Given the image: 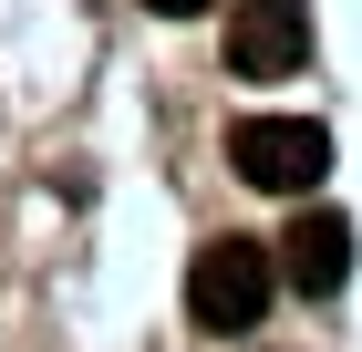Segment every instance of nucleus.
Instances as JSON below:
<instances>
[{
	"label": "nucleus",
	"instance_id": "1",
	"mask_svg": "<svg viewBox=\"0 0 362 352\" xmlns=\"http://www.w3.org/2000/svg\"><path fill=\"white\" fill-rule=\"evenodd\" d=\"M279 270H269V239H207L187 259V322L197 331H259V311H269Z\"/></svg>",
	"mask_w": 362,
	"mask_h": 352
},
{
	"label": "nucleus",
	"instance_id": "5",
	"mask_svg": "<svg viewBox=\"0 0 362 352\" xmlns=\"http://www.w3.org/2000/svg\"><path fill=\"white\" fill-rule=\"evenodd\" d=\"M145 11H166V21H197V11H207V0H145Z\"/></svg>",
	"mask_w": 362,
	"mask_h": 352
},
{
	"label": "nucleus",
	"instance_id": "2",
	"mask_svg": "<svg viewBox=\"0 0 362 352\" xmlns=\"http://www.w3.org/2000/svg\"><path fill=\"white\" fill-rule=\"evenodd\" d=\"M228 166H238L249 187H269V197H310L332 176V135H321L310 114H238V125H228Z\"/></svg>",
	"mask_w": 362,
	"mask_h": 352
},
{
	"label": "nucleus",
	"instance_id": "4",
	"mask_svg": "<svg viewBox=\"0 0 362 352\" xmlns=\"http://www.w3.org/2000/svg\"><path fill=\"white\" fill-rule=\"evenodd\" d=\"M269 270L290 280L300 300H332L341 280H352V217L341 208H300L290 228H279V249H269Z\"/></svg>",
	"mask_w": 362,
	"mask_h": 352
},
{
	"label": "nucleus",
	"instance_id": "3",
	"mask_svg": "<svg viewBox=\"0 0 362 352\" xmlns=\"http://www.w3.org/2000/svg\"><path fill=\"white\" fill-rule=\"evenodd\" d=\"M310 62V0H228V73L279 83Z\"/></svg>",
	"mask_w": 362,
	"mask_h": 352
}]
</instances>
